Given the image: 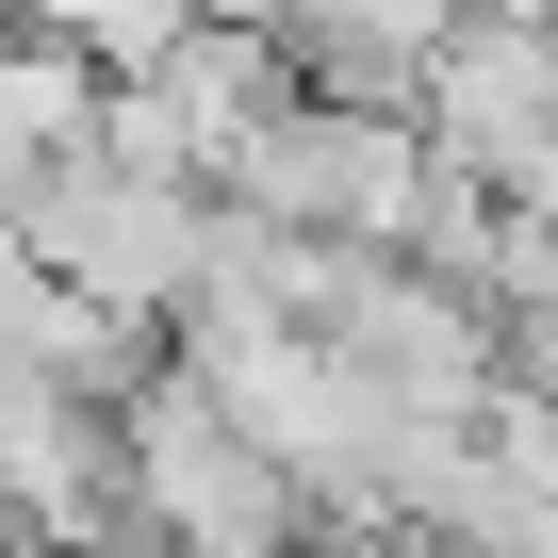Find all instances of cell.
Listing matches in <instances>:
<instances>
[{
    "label": "cell",
    "mask_w": 558,
    "mask_h": 558,
    "mask_svg": "<svg viewBox=\"0 0 558 558\" xmlns=\"http://www.w3.org/2000/svg\"><path fill=\"white\" fill-rule=\"evenodd\" d=\"M427 181H444V165H427L411 116H362V99H313V83H296V99L246 132V165H230L214 197L263 214V230H296V246H378V263H395L411 214H427Z\"/></svg>",
    "instance_id": "7a4b0ae2"
},
{
    "label": "cell",
    "mask_w": 558,
    "mask_h": 558,
    "mask_svg": "<svg viewBox=\"0 0 558 558\" xmlns=\"http://www.w3.org/2000/svg\"><path fill=\"white\" fill-rule=\"evenodd\" d=\"M411 132H427V165H460L476 197H525V165L558 148V17H542V0H476L460 50L411 83Z\"/></svg>",
    "instance_id": "277c9868"
},
{
    "label": "cell",
    "mask_w": 558,
    "mask_h": 558,
    "mask_svg": "<svg viewBox=\"0 0 558 558\" xmlns=\"http://www.w3.org/2000/svg\"><path fill=\"white\" fill-rule=\"evenodd\" d=\"M17 17H34V50H66L83 83H148L214 0H17Z\"/></svg>",
    "instance_id": "5b68a950"
},
{
    "label": "cell",
    "mask_w": 558,
    "mask_h": 558,
    "mask_svg": "<svg viewBox=\"0 0 558 558\" xmlns=\"http://www.w3.org/2000/svg\"><path fill=\"white\" fill-rule=\"evenodd\" d=\"M0 246H34L66 296H99V313L148 329V345H181V313L214 296V197H197V181H132V165H99V148L34 165L17 214H0Z\"/></svg>",
    "instance_id": "6da1fadb"
},
{
    "label": "cell",
    "mask_w": 558,
    "mask_h": 558,
    "mask_svg": "<svg viewBox=\"0 0 558 558\" xmlns=\"http://www.w3.org/2000/svg\"><path fill=\"white\" fill-rule=\"evenodd\" d=\"M313 345L362 362V395L411 411V427H476V411L509 395L493 296H460V279H427V263H378V246H329V279H313Z\"/></svg>",
    "instance_id": "3957f363"
}]
</instances>
